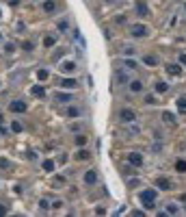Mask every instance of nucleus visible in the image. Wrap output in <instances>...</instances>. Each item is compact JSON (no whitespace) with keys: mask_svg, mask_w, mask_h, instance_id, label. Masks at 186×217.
<instances>
[{"mask_svg":"<svg viewBox=\"0 0 186 217\" xmlns=\"http://www.w3.org/2000/svg\"><path fill=\"white\" fill-rule=\"evenodd\" d=\"M156 189H145V191H141L139 193V198H141V202H143V206L145 209H154V204H156Z\"/></svg>","mask_w":186,"mask_h":217,"instance_id":"obj_1","label":"nucleus"},{"mask_svg":"<svg viewBox=\"0 0 186 217\" xmlns=\"http://www.w3.org/2000/svg\"><path fill=\"white\" fill-rule=\"evenodd\" d=\"M119 120H121L123 124H130V122L137 120V113H134L132 109H121V111H119Z\"/></svg>","mask_w":186,"mask_h":217,"instance_id":"obj_2","label":"nucleus"},{"mask_svg":"<svg viewBox=\"0 0 186 217\" xmlns=\"http://www.w3.org/2000/svg\"><path fill=\"white\" fill-rule=\"evenodd\" d=\"M130 35L132 37H147V26L145 24H132L130 26Z\"/></svg>","mask_w":186,"mask_h":217,"instance_id":"obj_3","label":"nucleus"},{"mask_svg":"<svg viewBox=\"0 0 186 217\" xmlns=\"http://www.w3.org/2000/svg\"><path fill=\"white\" fill-rule=\"evenodd\" d=\"M156 187L160 189V191H169L173 185H171V180L169 178H165V176H160V178H156Z\"/></svg>","mask_w":186,"mask_h":217,"instance_id":"obj_4","label":"nucleus"},{"mask_svg":"<svg viewBox=\"0 0 186 217\" xmlns=\"http://www.w3.org/2000/svg\"><path fill=\"white\" fill-rule=\"evenodd\" d=\"M9 109H11L13 113H24V111H26V102H22V100H13V102L9 104Z\"/></svg>","mask_w":186,"mask_h":217,"instance_id":"obj_5","label":"nucleus"},{"mask_svg":"<svg viewBox=\"0 0 186 217\" xmlns=\"http://www.w3.org/2000/svg\"><path fill=\"white\" fill-rule=\"evenodd\" d=\"M128 161H130V165H134V167H141V165H143V156H141L139 152H130V154H128Z\"/></svg>","mask_w":186,"mask_h":217,"instance_id":"obj_6","label":"nucleus"},{"mask_svg":"<svg viewBox=\"0 0 186 217\" xmlns=\"http://www.w3.org/2000/svg\"><path fill=\"white\" fill-rule=\"evenodd\" d=\"M137 13H139L141 17H147V15H149V7H147L143 0H139V2H137Z\"/></svg>","mask_w":186,"mask_h":217,"instance_id":"obj_7","label":"nucleus"},{"mask_svg":"<svg viewBox=\"0 0 186 217\" xmlns=\"http://www.w3.org/2000/svg\"><path fill=\"white\" fill-rule=\"evenodd\" d=\"M76 85H78V81H76V78H72V76L61 81V87H63V89H76Z\"/></svg>","mask_w":186,"mask_h":217,"instance_id":"obj_8","label":"nucleus"},{"mask_svg":"<svg viewBox=\"0 0 186 217\" xmlns=\"http://www.w3.org/2000/svg\"><path fill=\"white\" fill-rule=\"evenodd\" d=\"M130 91H132V93H141V91H143V83H141L139 78L130 81Z\"/></svg>","mask_w":186,"mask_h":217,"instance_id":"obj_9","label":"nucleus"},{"mask_svg":"<svg viewBox=\"0 0 186 217\" xmlns=\"http://www.w3.org/2000/svg\"><path fill=\"white\" fill-rule=\"evenodd\" d=\"M58 67H61L63 72H74V70H76V63H74V61H63Z\"/></svg>","mask_w":186,"mask_h":217,"instance_id":"obj_10","label":"nucleus"},{"mask_svg":"<svg viewBox=\"0 0 186 217\" xmlns=\"http://www.w3.org/2000/svg\"><path fill=\"white\" fill-rule=\"evenodd\" d=\"M167 72H169L171 76H180V74H182V67L175 65V63H171V65H167Z\"/></svg>","mask_w":186,"mask_h":217,"instance_id":"obj_11","label":"nucleus"},{"mask_svg":"<svg viewBox=\"0 0 186 217\" xmlns=\"http://www.w3.org/2000/svg\"><path fill=\"white\" fill-rule=\"evenodd\" d=\"M95 180H97V174L93 172V170H89V172L85 174V182L87 185H95Z\"/></svg>","mask_w":186,"mask_h":217,"instance_id":"obj_12","label":"nucleus"},{"mask_svg":"<svg viewBox=\"0 0 186 217\" xmlns=\"http://www.w3.org/2000/svg\"><path fill=\"white\" fill-rule=\"evenodd\" d=\"M143 63H145V65H149V67H156V65H158V59H156V57H151V54H147V57H143Z\"/></svg>","mask_w":186,"mask_h":217,"instance_id":"obj_13","label":"nucleus"},{"mask_svg":"<svg viewBox=\"0 0 186 217\" xmlns=\"http://www.w3.org/2000/svg\"><path fill=\"white\" fill-rule=\"evenodd\" d=\"M30 93H33V96H37V98H46V89H44V87H39V85L33 87V89H30Z\"/></svg>","mask_w":186,"mask_h":217,"instance_id":"obj_14","label":"nucleus"},{"mask_svg":"<svg viewBox=\"0 0 186 217\" xmlns=\"http://www.w3.org/2000/svg\"><path fill=\"white\" fill-rule=\"evenodd\" d=\"M178 111L186 115V96H180V98H178Z\"/></svg>","mask_w":186,"mask_h":217,"instance_id":"obj_15","label":"nucleus"},{"mask_svg":"<svg viewBox=\"0 0 186 217\" xmlns=\"http://www.w3.org/2000/svg\"><path fill=\"white\" fill-rule=\"evenodd\" d=\"M54 9H56V2H54V0H46V2H44V11L52 13Z\"/></svg>","mask_w":186,"mask_h":217,"instance_id":"obj_16","label":"nucleus"},{"mask_svg":"<svg viewBox=\"0 0 186 217\" xmlns=\"http://www.w3.org/2000/svg\"><path fill=\"white\" fill-rule=\"evenodd\" d=\"M154 89H156V91H158V93H165V91H167V89H169V85H167V83H162V81H158V83H156V85H154Z\"/></svg>","mask_w":186,"mask_h":217,"instance_id":"obj_17","label":"nucleus"},{"mask_svg":"<svg viewBox=\"0 0 186 217\" xmlns=\"http://www.w3.org/2000/svg\"><path fill=\"white\" fill-rule=\"evenodd\" d=\"M56 100H58V102H69V100H74V98H72V93H56Z\"/></svg>","mask_w":186,"mask_h":217,"instance_id":"obj_18","label":"nucleus"},{"mask_svg":"<svg viewBox=\"0 0 186 217\" xmlns=\"http://www.w3.org/2000/svg\"><path fill=\"white\" fill-rule=\"evenodd\" d=\"M162 120H165L167 124H175V117H173V113H169V111L162 113Z\"/></svg>","mask_w":186,"mask_h":217,"instance_id":"obj_19","label":"nucleus"},{"mask_svg":"<svg viewBox=\"0 0 186 217\" xmlns=\"http://www.w3.org/2000/svg\"><path fill=\"white\" fill-rule=\"evenodd\" d=\"M117 81H119V85H126L128 83V74L126 72H117Z\"/></svg>","mask_w":186,"mask_h":217,"instance_id":"obj_20","label":"nucleus"},{"mask_svg":"<svg viewBox=\"0 0 186 217\" xmlns=\"http://www.w3.org/2000/svg\"><path fill=\"white\" fill-rule=\"evenodd\" d=\"M37 78H39V81H48V78H50V72H48V70H39V72H37Z\"/></svg>","mask_w":186,"mask_h":217,"instance_id":"obj_21","label":"nucleus"},{"mask_svg":"<svg viewBox=\"0 0 186 217\" xmlns=\"http://www.w3.org/2000/svg\"><path fill=\"white\" fill-rule=\"evenodd\" d=\"M78 115H80V111H78L76 106H69V109H67V117H78Z\"/></svg>","mask_w":186,"mask_h":217,"instance_id":"obj_22","label":"nucleus"},{"mask_svg":"<svg viewBox=\"0 0 186 217\" xmlns=\"http://www.w3.org/2000/svg\"><path fill=\"white\" fill-rule=\"evenodd\" d=\"M44 170L46 172H54V161H44Z\"/></svg>","mask_w":186,"mask_h":217,"instance_id":"obj_23","label":"nucleus"},{"mask_svg":"<svg viewBox=\"0 0 186 217\" xmlns=\"http://www.w3.org/2000/svg\"><path fill=\"white\" fill-rule=\"evenodd\" d=\"M175 170L184 174V172H186V161H178V163H175Z\"/></svg>","mask_w":186,"mask_h":217,"instance_id":"obj_24","label":"nucleus"},{"mask_svg":"<svg viewBox=\"0 0 186 217\" xmlns=\"http://www.w3.org/2000/svg\"><path fill=\"white\" fill-rule=\"evenodd\" d=\"M123 65H126L128 70H134V67H137V61H132V59H126V61H123Z\"/></svg>","mask_w":186,"mask_h":217,"instance_id":"obj_25","label":"nucleus"},{"mask_svg":"<svg viewBox=\"0 0 186 217\" xmlns=\"http://www.w3.org/2000/svg\"><path fill=\"white\" fill-rule=\"evenodd\" d=\"M54 42H56L54 37H46V39H44V46H46V48H52V46H54Z\"/></svg>","mask_w":186,"mask_h":217,"instance_id":"obj_26","label":"nucleus"},{"mask_svg":"<svg viewBox=\"0 0 186 217\" xmlns=\"http://www.w3.org/2000/svg\"><path fill=\"white\" fill-rule=\"evenodd\" d=\"M11 130H13V132H22V124H20V122H13V124H11Z\"/></svg>","mask_w":186,"mask_h":217,"instance_id":"obj_27","label":"nucleus"},{"mask_svg":"<svg viewBox=\"0 0 186 217\" xmlns=\"http://www.w3.org/2000/svg\"><path fill=\"white\" fill-rule=\"evenodd\" d=\"M39 209H41V211H48V209H50V202H48V200H39Z\"/></svg>","mask_w":186,"mask_h":217,"instance_id":"obj_28","label":"nucleus"},{"mask_svg":"<svg viewBox=\"0 0 186 217\" xmlns=\"http://www.w3.org/2000/svg\"><path fill=\"white\" fill-rule=\"evenodd\" d=\"M58 28H61V31H67V28H69V22H67V20H61V22H58Z\"/></svg>","mask_w":186,"mask_h":217,"instance_id":"obj_29","label":"nucleus"},{"mask_svg":"<svg viewBox=\"0 0 186 217\" xmlns=\"http://www.w3.org/2000/svg\"><path fill=\"white\" fill-rule=\"evenodd\" d=\"M76 143H78V145H85V143H87V137H85V135H78V137H76Z\"/></svg>","mask_w":186,"mask_h":217,"instance_id":"obj_30","label":"nucleus"},{"mask_svg":"<svg viewBox=\"0 0 186 217\" xmlns=\"http://www.w3.org/2000/svg\"><path fill=\"white\" fill-rule=\"evenodd\" d=\"M145 102H147V104H156V102H158V100H156V98H154V96H147V98H145Z\"/></svg>","mask_w":186,"mask_h":217,"instance_id":"obj_31","label":"nucleus"},{"mask_svg":"<svg viewBox=\"0 0 186 217\" xmlns=\"http://www.w3.org/2000/svg\"><path fill=\"white\" fill-rule=\"evenodd\" d=\"M78 159H89V152H87V150H80V152H78Z\"/></svg>","mask_w":186,"mask_h":217,"instance_id":"obj_32","label":"nucleus"},{"mask_svg":"<svg viewBox=\"0 0 186 217\" xmlns=\"http://www.w3.org/2000/svg\"><path fill=\"white\" fill-rule=\"evenodd\" d=\"M4 50H7V52H13V50H15V46H13V43H7V46H4Z\"/></svg>","mask_w":186,"mask_h":217,"instance_id":"obj_33","label":"nucleus"},{"mask_svg":"<svg viewBox=\"0 0 186 217\" xmlns=\"http://www.w3.org/2000/svg\"><path fill=\"white\" fill-rule=\"evenodd\" d=\"M95 213H97V215H102V213H106V209H104V206H97V209H95Z\"/></svg>","mask_w":186,"mask_h":217,"instance_id":"obj_34","label":"nucleus"},{"mask_svg":"<svg viewBox=\"0 0 186 217\" xmlns=\"http://www.w3.org/2000/svg\"><path fill=\"white\" fill-rule=\"evenodd\" d=\"M167 211H169V213H178V206H175V204H171V206H169Z\"/></svg>","mask_w":186,"mask_h":217,"instance_id":"obj_35","label":"nucleus"},{"mask_svg":"<svg viewBox=\"0 0 186 217\" xmlns=\"http://www.w3.org/2000/svg\"><path fill=\"white\" fill-rule=\"evenodd\" d=\"M4 213H7V209H4V206H0V215H4Z\"/></svg>","mask_w":186,"mask_h":217,"instance_id":"obj_36","label":"nucleus"},{"mask_svg":"<svg viewBox=\"0 0 186 217\" xmlns=\"http://www.w3.org/2000/svg\"><path fill=\"white\" fill-rule=\"evenodd\" d=\"M180 61H182V63H186V54H182V57H180Z\"/></svg>","mask_w":186,"mask_h":217,"instance_id":"obj_37","label":"nucleus"},{"mask_svg":"<svg viewBox=\"0 0 186 217\" xmlns=\"http://www.w3.org/2000/svg\"><path fill=\"white\" fill-rule=\"evenodd\" d=\"M2 124H4V117H2V113H0V126H2Z\"/></svg>","mask_w":186,"mask_h":217,"instance_id":"obj_38","label":"nucleus"}]
</instances>
